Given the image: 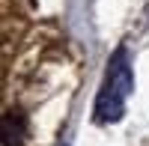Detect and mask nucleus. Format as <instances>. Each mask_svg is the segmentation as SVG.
Segmentation results:
<instances>
[{
    "instance_id": "f257e3e1",
    "label": "nucleus",
    "mask_w": 149,
    "mask_h": 146,
    "mask_svg": "<svg viewBox=\"0 0 149 146\" xmlns=\"http://www.w3.org/2000/svg\"><path fill=\"white\" fill-rule=\"evenodd\" d=\"M131 90H134V75H131V66L125 63V48H119L110 60L104 87L95 99V122H119Z\"/></svg>"
},
{
    "instance_id": "f03ea898",
    "label": "nucleus",
    "mask_w": 149,
    "mask_h": 146,
    "mask_svg": "<svg viewBox=\"0 0 149 146\" xmlns=\"http://www.w3.org/2000/svg\"><path fill=\"white\" fill-rule=\"evenodd\" d=\"M0 131H3V146H24V137H27V116L21 111H6Z\"/></svg>"
}]
</instances>
